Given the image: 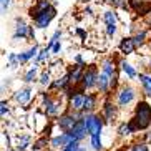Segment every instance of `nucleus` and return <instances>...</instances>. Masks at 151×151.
<instances>
[{
	"label": "nucleus",
	"mask_w": 151,
	"mask_h": 151,
	"mask_svg": "<svg viewBox=\"0 0 151 151\" xmlns=\"http://www.w3.org/2000/svg\"><path fill=\"white\" fill-rule=\"evenodd\" d=\"M131 124H133L134 131H145L151 126V106L146 101H139L134 108V115L131 118Z\"/></svg>",
	"instance_id": "nucleus-1"
},
{
	"label": "nucleus",
	"mask_w": 151,
	"mask_h": 151,
	"mask_svg": "<svg viewBox=\"0 0 151 151\" xmlns=\"http://www.w3.org/2000/svg\"><path fill=\"white\" fill-rule=\"evenodd\" d=\"M83 121L86 124V131H88V136H93V134H101L103 131V120L101 115H96V113H86L83 116Z\"/></svg>",
	"instance_id": "nucleus-2"
},
{
	"label": "nucleus",
	"mask_w": 151,
	"mask_h": 151,
	"mask_svg": "<svg viewBox=\"0 0 151 151\" xmlns=\"http://www.w3.org/2000/svg\"><path fill=\"white\" fill-rule=\"evenodd\" d=\"M83 113H73V111H68V113H63L62 116H58V128L62 129V131H65V133H68V131H71V129L75 128V124L78 123V121L83 118Z\"/></svg>",
	"instance_id": "nucleus-3"
},
{
	"label": "nucleus",
	"mask_w": 151,
	"mask_h": 151,
	"mask_svg": "<svg viewBox=\"0 0 151 151\" xmlns=\"http://www.w3.org/2000/svg\"><path fill=\"white\" fill-rule=\"evenodd\" d=\"M134 98H136V91L133 86H123L116 93V105H118V108H126L134 101Z\"/></svg>",
	"instance_id": "nucleus-4"
},
{
	"label": "nucleus",
	"mask_w": 151,
	"mask_h": 151,
	"mask_svg": "<svg viewBox=\"0 0 151 151\" xmlns=\"http://www.w3.org/2000/svg\"><path fill=\"white\" fill-rule=\"evenodd\" d=\"M43 110L47 116H62V103L58 100H53L50 98L48 95H43Z\"/></svg>",
	"instance_id": "nucleus-5"
},
{
	"label": "nucleus",
	"mask_w": 151,
	"mask_h": 151,
	"mask_svg": "<svg viewBox=\"0 0 151 151\" xmlns=\"http://www.w3.org/2000/svg\"><path fill=\"white\" fill-rule=\"evenodd\" d=\"M98 73L96 68L95 67H90L85 70L83 73V78H81V88L83 90H93L96 88V85H98Z\"/></svg>",
	"instance_id": "nucleus-6"
},
{
	"label": "nucleus",
	"mask_w": 151,
	"mask_h": 151,
	"mask_svg": "<svg viewBox=\"0 0 151 151\" xmlns=\"http://www.w3.org/2000/svg\"><path fill=\"white\" fill-rule=\"evenodd\" d=\"M75 139H73V136H71L70 133H65V131H62L60 134H57V136H53V138H50V141H48V145H50V148L52 150H63L65 146H68L70 143H73Z\"/></svg>",
	"instance_id": "nucleus-7"
},
{
	"label": "nucleus",
	"mask_w": 151,
	"mask_h": 151,
	"mask_svg": "<svg viewBox=\"0 0 151 151\" xmlns=\"http://www.w3.org/2000/svg\"><path fill=\"white\" fill-rule=\"evenodd\" d=\"M85 98H86V93H83V91H73V95H70V101H68L70 111H73V113H83Z\"/></svg>",
	"instance_id": "nucleus-8"
},
{
	"label": "nucleus",
	"mask_w": 151,
	"mask_h": 151,
	"mask_svg": "<svg viewBox=\"0 0 151 151\" xmlns=\"http://www.w3.org/2000/svg\"><path fill=\"white\" fill-rule=\"evenodd\" d=\"M53 17H55V9H52V7L43 10V12H38V14H35V25L38 28H45L52 22Z\"/></svg>",
	"instance_id": "nucleus-9"
},
{
	"label": "nucleus",
	"mask_w": 151,
	"mask_h": 151,
	"mask_svg": "<svg viewBox=\"0 0 151 151\" xmlns=\"http://www.w3.org/2000/svg\"><path fill=\"white\" fill-rule=\"evenodd\" d=\"M116 115H118V105L111 101H105V105L101 108V116L105 123H113L116 120Z\"/></svg>",
	"instance_id": "nucleus-10"
},
{
	"label": "nucleus",
	"mask_w": 151,
	"mask_h": 151,
	"mask_svg": "<svg viewBox=\"0 0 151 151\" xmlns=\"http://www.w3.org/2000/svg\"><path fill=\"white\" fill-rule=\"evenodd\" d=\"M116 76V75H115ZM96 88L100 93H110V90L113 88V76L106 75L105 71H100V75H98V85Z\"/></svg>",
	"instance_id": "nucleus-11"
},
{
	"label": "nucleus",
	"mask_w": 151,
	"mask_h": 151,
	"mask_svg": "<svg viewBox=\"0 0 151 151\" xmlns=\"http://www.w3.org/2000/svg\"><path fill=\"white\" fill-rule=\"evenodd\" d=\"M32 93H33V90L32 88H20V90H17V91L14 93V101L17 103V105H20V106H25V105L30 103Z\"/></svg>",
	"instance_id": "nucleus-12"
},
{
	"label": "nucleus",
	"mask_w": 151,
	"mask_h": 151,
	"mask_svg": "<svg viewBox=\"0 0 151 151\" xmlns=\"http://www.w3.org/2000/svg\"><path fill=\"white\" fill-rule=\"evenodd\" d=\"M68 133L73 136V139H75V141H78V143L83 141L85 138L88 136V131H86V124H85L83 118H81V120L75 124V128L71 129V131H68Z\"/></svg>",
	"instance_id": "nucleus-13"
},
{
	"label": "nucleus",
	"mask_w": 151,
	"mask_h": 151,
	"mask_svg": "<svg viewBox=\"0 0 151 151\" xmlns=\"http://www.w3.org/2000/svg\"><path fill=\"white\" fill-rule=\"evenodd\" d=\"M32 143V136L28 133H18L17 139H15V146H17V151H27L28 146Z\"/></svg>",
	"instance_id": "nucleus-14"
},
{
	"label": "nucleus",
	"mask_w": 151,
	"mask_h": 151,
	"mask_svg": "<svg viewBox=\"0 0 151 151\" xmlns=\"http://www.w3.org/2000/svg\"><path fill=\"white\" fill-rule=\"evenodd\" d=\"M105 22H106V32L108 35L113 37L116 33V17L113 12H105Z\"/></svg>",
	"instance_id": "nucleus-15"
},
{
	"label": "nucleus",
	"mask_w": 151,
	"mask_h": 151,
	"mask_svg": "<svg viewBox=\"0 0 151 151\" xmlns=\"http://www.w3.org/2000/svg\"><path fill=\"white\" fill-rule=\"evenodd\" d=\"M95 108H96V95L86 93V98H85L83 115H86V113H95Z\"/></svg>",
	"instance_id": "nucleus-16"
},
{
	"label": "nucleus",
	"mask_w": 151,
	"mask_h": 151,
	"mask_svg": "<svg viewBox=\"0 0 151 151\" xmlns=\"http://www.w3.org/2000/svg\"><path fill=\"white\" fill-rule=\"evenodd\" d=\"M33 35V32L30 30V27L28 25H25L23 22H18L17 23V28H15V35H14V38H25V37H32Z\"/></svg>",
	"instance_id": "nucleus-17"
},
{
	"label": "nucleus",
	"mask_w": 151,
	"mask_h": 151,
	"mask_svg": "<svg viewBox=\"0 0 151 151\" xmlns=\"http://www.w3.org/2000/svg\"><path fill=\"white\" fill-rule=\"evenodd\" d=\"M118 134H120L121 138H128L129 134H133L136 133L133 128V124H131V121H123V123H120V126H118Z\"/></svg>",
	"instance_id": "nucleus-18"
},
{
	"label": "nucleus",
	"mask_w": 151,
	"mask_h": 151,
	"mask_svg": "<svg viewBox=\"0 0 151 151\" xmlns=\"http://www.w3.org/2000/svg\"><path fill=\"white\" fill-rule=\"evenodd\" d=\"M134 48H136V43H134L133 38H123L120 43V50H121V53L124 55H129V53H133Z\"/></svg>",
	"instance_id": "nucleus-19"
},
{
	"label": "nucleus",
	"mask_w": 151,
	"mask_h": 151,
	"mask_svg": "<svg viewBox=\"0 0 151 151\" xmlns=\"http://www.w3.org/2000/svg\"><path fill=\"white\" fill-rule=\"evenodd\" d=\"M138 78H139V83H141V86H143L145 95H146V96H151V75L141 73Z\"/></svg>",
	"instance_id": "nucleus-20"
},
{
	"label": "nucleus",
	"mask_w": 151,
	"mask_h": 151,
	"mask_svg": "<svg viewBox=\"0 0 151 151\" xmlns=\"http://www.w3.org/2000/svg\"><path fill=\"white\" fill-rule=\"evenodd\" d=\"M83 73H85L83 65H76V67L70 71V83H78V81H81Z\"/></svg>",
	"instance_id": "nucleus-21"
},
{
	"label": "nucleus",
	"mask_w": 151,
	"mask_h": 151,
	"mask_svg": "<svg viewBox=\"0 0 151 151\" xmlns=\"http://www.w3.org/2000/svg\"><path fill=\"white\" fill-rule=\"evenodd\" d=\"M70 85V75H63L62 78H57L55 81H52V88L55 90H67V86Z\"/></svg>",
	"instance_id": "nucleus-22"
},
{
	"label": "nucleus",
	"mask_w": 151,
	"mask_h": 151,
	"mask_svg": "<svg viewBox=\"0 0 151 151\" xmlns=\"http://www.w3.org/2000/svg\"><path fill=\"white\" fill-rule=\"evenodd\" d=\"M37 52H38V47H32L30 50H27V52H23V53H18V63H25V62H28L30 58H33L35 57L37 58Z\"/></svg>",
	"instance_id": "nucleus-23"
},
{
	"label": "nucleus",
	"mask_w": 151,
	"mask_h": 151,
	"mask_svg": "<svg viewBox=\"0 0 151 151\" xmlns=\"http://www.w3.org/2000/svg\"><path fill=\"white\" fill-rule=\"evenodd\" d=\"M101 71H105L106 75H110V76H113V78H115V75H116V68H115V63H113V60L106 58V60H105V62L101 63Z\"/></svg>",
	"instance_id": "nucleus-24"
},
{
	"label": "nucleus",
	"mask_w": 151,
	"mask_h": 151,
	"mask_svg": "<svg viewBox=\"0 0 151 151\" xmlns=\"http://www.w3.org/2000/svg\"><path fill=\"white\" fill-rule=\"evenodd\" d=\"M90 148H91V151H103L101 134H93V136H90Z\"/></svg>",
	"instance_id": "nucleus-25"
},
{
	"label": "nucleus",
	"mask_w": 151,
	"mask_h": 151,
	"mask_svg": "<svg viewBox=\"0 0 151 151\" xmlns=\"http://www.w3.org/2000/svg\"><path fill=\"white\" fill-rule=\"evenodd\" d=\"M120 67H121V70H123V73H124L126 76H128L129 80H134V78L138 76L136 70H134V68L131 67V65H129L128 62H121V63H120Z\"/></svg>",
	"instance_id": "nucleus-26"
},
{
	"label": "nucleus",
	"mask_w": 151,
	"mask_h": 151,
	"mask_svg": "<svg viewBox=\"0 0 151 151\" xmlns=\"http://www.w3.org/2000/svg\"><path fill=\"white\" fill-rule=\"evenodd\" d=\"M37 73H38V67H37V65H33V67H32L30 70L25 73L23 81H25V83H32L33 80H37Z\"/></svg>",
	"instance_id": "nucleus-27"
},
{
	"label": "nucleus",
	"mask_w": 151,
	"mask_h": 151,
	"mask_svg": "<svg viewBox=\"0 0 151 151\" xmlns=\"http://www.w3.org/2000/svg\"><path fill=\"white\" fill-rule=\"evenodd\" d=\"M0 115H2V118H7L10 115V106L5 100H2V103H0Z\"/></svg>",
	"instance_id": "nucleus-28"
},
{
	"label": "nucleus",
	"mask_w": 151,
	"mask_h": 151,
	"mask_svg": "<svg viewBox=\"0 0 151 151\" xmlns=\"http://www.w3.org/2000/svg\"><path fill=\"white\" fill-rule=\"evenodd\" d=\"M40 85H43V86H48V85H52V75H50V71H43L40 76Z\"/></svg>",
	"instance_id": "nucleus-29"
},
{
	"label": "nucleus",
	"mask_w": 151,
	"mask_h": 151,
	"mask_svg": "<svg viewBox=\"0 0 151 151\" xmlns=\"http://www.w3.org/2000/svg\"><path fill=\"white\" fill-rule=\"evenodd\" d=\"M129 151H150V148H148L146 143H133L131 145V148H129Z\"/></svg>",
	"instance_id": "nucleus-30"
},
{
	"label": "nucleus",
	"mask_w": 151,
	"mask_h": 151,
	"mask_svg": "<svg viewBox=\"0 0 151 151\" xmlns=\"http://www.w3.org/2000/svg\"><path fill=\"white\" fill-rule=\"evenodd\" d=\"M80 148H81V145L78 141H73V143H70L68 146H65L63 150H60V151H80Z\"/></svg>",
	"instance_id": "nucleus-31"
},
{
	"label": "nucleus",
	"mask_w": 151,
	"mask_h": 151,
	"mask_svg": "<svg viewBox=\"0 0 151 151\" xmlns=\"http://www.w3.org/2000/svg\"><path fill=\"white\" fill-rule=\"evenodd\" d=\"M48 53H50V47H45V48L40 52V55H37V62L38 63L43 62L45 58H48Z\"/></svg>",
	"instance_id": "nucleus-32"
},
{
	"label": "nucleus",
	"mask_w": 151,
	"mask_h": 151,
	"mask_svg": "<svg viewBox=\"0 0 151 151\" xmlns=\"http://www.w3.org/2000/svg\"><path fill=\"white\" fill-rule=\"evenodd\" d=\"M145 37H146V32H139V33H136V35H134V43H136V47L138 45H141L143 42H145Z\"/></svg>",
	"instance_id": "nucleus-33"
},
{
	"label": "nucleus",
	"mask_w": 151,
	"mask_h": 151,
	"mask_svg": "<svg viewBox=\"0 0 151 151\" xmlns=\"http://www.w3.org/2000/svg\"><path fill=\"white\" fill-rule=\"evenodd\" d=\"M47 146V138H42V139H38L37 143H33V150H42V148Z\"/></svg>",
	"instance_id": "nucleus-34"
},
{
	"label": "nucleus",
	"mask_w": 151,
	"mask_h": 151,
	"mask_svg": "<svg viewBox=\"0 0 151 151\" xmlns=\"http://www.w3.org/2000/svg\"><path fill=\"white\" fill-rule=\"evenodd\" d=\"M2 139H4V148H7V150H9V148H10V139H9L7 131H4V133H2Z\"/></svg>",
	"instance_id": "nucleus-35"
},
{
	"label": "nucleus",
	"mask_w": 151,
	"mask_h": 151,
	"mask_svg": "<svg viewBox=\"0 0 151 151\" xmlns=\"http://www.w3.org/2000/svg\"><path fill=\"white\" fill-rule=\"evenodd\" d=\"M9 5H10V0H2V12L9 9Z\"/></svg>",
	"instance_id": "nucleus-36"
},
{
	"label": "nucleus",
	"mask_w": 151,
	"mask_h": 151,
	"mask_svg": "<svg viewBox=\"0 0 151 151\" xmlns=\"http://www.w3.org/2000/svg\"><path fill=\"white\" fill-rule=\"evenodd\" d=\"M106 2H110V4H115V5H118V7H123V5H124L123 0H106Z\"/></svg>",
	"instance_id": "nucleus-37"
},
{
	"label": "nucleus",
	"mask_w": 151,
	"mask_h": 151,
	"mask_svg": "<svg viewBox=\"0 0 151 151\" xmlns=\"http://www.w3.org/2000/svg\"><path fill=\"white\" fill-rule=\"evenodd\" d=\"M60 48H62V45L58 43V42H55V43H53V50H52V52H53V53H58Z\"/></svg>",
	"instance_id": "nucleus-38"
},
{
	"label": "nucleus",
	"mask_w": 151,
	"mask_h": 151,
	"mask_svg": "<svg viewBox=\"0 0 151 151\" xmlns=\"http://www.w3.org/2000/svg\"><path fill=\"white\" fill-rule=\"evenodd\" d=\"M9 151H17V150H9Z\"/></svg>",
	"instance_id": "nucleus-39"
}]
</instances>
